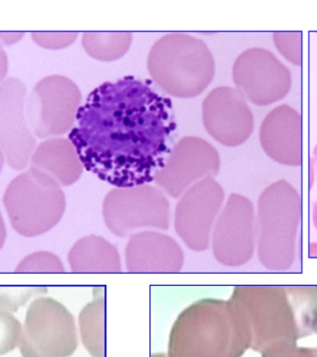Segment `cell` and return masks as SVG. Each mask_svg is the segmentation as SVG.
<instances>
[{"instance_id": "obj_1", "label": "cell", "mask_w": 317, "mask_h": 357, "mask_svg": "<svg viewBox=\"0 0 317 357\" xmlns=\"http://www.w3.org/2000/svg\"><path fill=\"white\" fill-rule=\"evenodd\" d=\"M68 135L84 168L117 188L150 184L173 152V104L133 77L105 82Z\"/></svg>"}, {"instance_id": "obj_2", "label": "cell", "mask_w": 317, "mask_h": 357, "mask_svg": "<svg viewBox=\"0 0 317 357\" xmlns=\"http://www.w3.org/2000/svg\"><path fill=\"white\" fill-rule=\"evenodd\" d=\"M251 336L242 309L228 299L203 298L177 317L168 357H240Z\"/></svg>"}, {"instance_id": "obj_3", "label": "cell", "mask_w": 317, "mask_h": 357, "mask_svg": "<svg viewBox=\"0 0 317 357\" xmlns=\"http://www.w3.org/2000/svg\"><path fill=\"white\" fill-rule=\"evenodd\" d=\"M230 299L242 309L257 347L281 331H317V286H236Z\"/></svg>"}, {"instance_id": "obj_4", "label": "cell", "mask_w": 317, "mask_h": 357, "mask_svg": "<svg viewBox=\"0 0 317 357\" xmlns=\"http://www.w3.org/2000/svg\"><path fill=\"white\" fill-rule=\"evenodd\" d=\"M152 79L173 97L201 95L213 81L215 61L203 40L186 33H170L153 45L148 56Z\"/></svg>"}, {"instance_id": "obj_5", "label": "cell", "mask_w": 317, "mask_h": 357, "mask_svg": "<svg viewBox=\"0 0 317 357\" xmlns=\"http://www.w3.org/2000/svg\"><path fill=\"white\" fill-rule=\"evenodd\" d=\"M300 217L302 198L290 183L279 180L262 192L257 216V253L266 269L284 271L293 266Z\"/></svg>"}, {"instance_id": "obj_6", "label": "cell", "mask_w": 317, "mask_h": 357, "mask_svg": "<svg viewBox=\"0 0 317 357\" xmlns=\"http://www.w3.org/2000/svg\"><path fill=\"white\" fill-rule=\"evenodd\" d=\"M3 204L15 232L27 238L38 237L56 227L66 207L61 186L32 167L9 183Z\"/></svg>"}, {"instance_id": "obj_7", "label": "cell", "mask_w": 317, "mask_h": 357, "mask_svg": "<svg viewBox=\"0 0 317 357\" xmlns=\"http://www.w3.org/2000/svg\"><path fill=\"white\" fill-rule=\"evenodd\" d=\"M78 345L75 317L63 303L52 297L31 302L20 341L22 357H70Z\"/></svg>"}, {"instance_id": "obj_8", "label": "cell", "mask_w": 317, "mask_h": 357, "mask_svg": "<svg viewBox=\"0 0 317 357\" xmlns=\"http://www.w3.org/2000/svg\"><path fill=\"white\" fill-rule=\"evenodd\" d=\"M105 226L119 237H127L135 230L170 226V204L162 190L150 184L116 188L103 204Z\"/></svg>"}, {"instance_id": "obj_9", "label": "cell", "mask_w": 317, "mask_h": 357, "mask_svg": "<svg viewBox=\"0 0 317 357\" xmlns=\"http://www.w3.org/2000/svg\"><path fill=\"white\" fill-rule=\"evenodd\" d=\"M82 95L77 84L64 75H50L32 89L27 118L36 137L59 136L73 130Z\"/></svg>"}, {"instance_id": "obj_10", "label": "cell", "mask_w": 317, "mask_h": 357, "mask_svg": "<svg viewBox=\"0 0 317 357\" xmlns=\"http://www.w3.org/2000/svg\"><path fill=\"white\" fill-rule=\"evenodd\" d=\"M224 198L221 185L211 176L195 183L181 196L175 210V229L191 250L202 252L210 247Z\"/></svg>"}, {"instance_id": "obj_11", "label": "cell", "mask_w": 317, "mask_h": 357, "mask_svg": "<svg viewBox=\"0 0 317 357\" xmlns=\"http://www.w3.org/2000/svg\"><path fill=\"white\" fill-rule=\"evenodd\" d=\"M215 259L225 266L239 267L249 262L256 246L253 204L247 197L231 194L220 213L212 236Z\"/></svg>"}, {"instance_id": "obj_12", "label": "cell", "mask_w": 317, "mask_h": 357, "mask_svg": "<svg viewBox=\"0 0 317 357\" xmlns=\"http://www.w3.org/2000/svg\"><path fill=\"white\" fill-rule=\"evenodd\" d=\"M233 81L243 97L256 106H268L288 95L293 75L270 50L249 49L233 66Z\"/></svg>"}, {"instance_id": "obj_13", "label": "cell", "mask_w": 317, "mask_h": 357, "mask_svg": "<svg viewBox=\"0 0 317 357\" xmlns=\"http://www.w3.org/2000/svg\"><path fill=\"white\" fill-rule=\"evenodd\" d=\"M219 170L220 155L214 146L198 137H184L154 182L168 195L179 198L195 183L217 176Z\"/></svg>"}, {"instance_id": "obj_14", "label": "cell", "mask_w": 317, "mask_h": 357, "mask_svg": "<svg viewBox=\"0 0 317 357\" xmlns=\"http://www.w3.org/2000/svg\"><path fill=\"white\" fill-rule=\"evenodd\" d=\"M202 116L208 134L224 146L242 145L253 132V114L245 98L229 86L210 91L204 100Z\"/></svg>"}, {"instance_id": "obj_15", "label": "cell", "mask_w": 317, "mask_h": 357, "mask_svg": "<svg viewBox=\"0 0 317 357\" xmlns=\"http://www.w3.org/2000/svg\"><path fill=\"white\" fill-rule=\"evenodd\" d=\"M24 98L25 86L15 77L0 86V148L15 170L27 166L36 146L25 122Z\"/></svg>"}, {"instance_id": "obj_16", "label": "cell", "mask_w": 317, "mask_h": 357, "mask_svg": "<svg viewBox=\"0 0 317 357\" xmlns=\"http://www.w3.org/2000/svg\"><path fill=\"white\" fill-rule=\"evenodd\" d=\"M125 257L126 266L132 273H175L184 265L179 244L170 236L155 231L132 234Z\"/></svg>"}, {"instance_id": "obj_17", "label": "cell", "mask_w": 317, "mask_h": 357, "mask_svg": "<svg viewBox=\"0 0 317 357\" xmlns=\"http://www.w3.org/2000/svg\"><path fill=\"white\" fill-rule=\"evenodd\" d=\"M262 149L273 161L286 166L302 165V116L288 105L275 107L261 123Z\"/></svg>"}, {"instance_id": "obj_18", "label": "cell", "mask_w": 317, "mask_h": 357, "mask_svg": "<svg viewBox=\"0 0 317 357\" xmlns=\"http://www.w3.org/2000/svg\"><path fill=\"white\" fill-rule=\"evenodd\" d=\"M31 167L47 174L61 187L75 184L84 173L75 146L64 138H52L40 143L31 155Z\"/></svg>"}, {"instance_id": "obj_19", "label": "cell", "mask_w": 317, "mask_h": 357, "mask_svg": "<svg viewBox=\"0 0 317 357\" xmlns=\"http://www.w3.org/2000/svg\"><path fill=\"white\" fill-rule=\"evenodd\" d=\"M75 273H119L121 258L116 247L100 236L89 235L75 242L68 256Z\"/></svg>"}, {"instance_id": "obj_20", "label": "cell", "mask_w": 317, "mask_h": 357, "mask_svg": "<svg viewBox=\"0 0 317 357\" xmlns=\"http://www.w3.org/2000/svg\"><path fill=\"white\" fill-rule=\"evenodd\" d=\"M80 331L82 343L91 357H105V294L94 290V299L80 311Z\"/></svg>"}, {"instance_id": "obj_21", "label": "cell", "mask_w": 317, "mask_h": 357, "mask_svg": "<svg viewBox=\"0 0 317 357\" xmlns=\"http://www.w3.org/2000/svg\"><path fill=\"white\" fill-rule=\"evenodd\" d=\"M132 40L131 33H84L82 45L89 56L101 61H112L127 54Z\"/></svg>"}, {"instance_id": "obj_22", "label": "cell", "mask_w": 317, "mask_h": 357, "mask_svg": "<svg viewBox=\"0 0 317 357\" xmlns=\"http://www.w3.org/2000/svg\"><path fill=\"white\" fill-rule=\"evenodd\" d=\"M17 273H64L61 259L50 252L40 251L25 257L17 267Z\"/></svg>"}, {"instance_id": "obj_23", "label": "cell", "mask_w": 317, "mask_h": 357, "mask_svg": "<svg viewBox=\"0 0 317 357\" xmlns=\"http://www.w3.org/2000/svg\"><path fill=\"white\" fill-rule=\"evenodd\" d=\"M22 326L10 311L0 309V356L13 351L20 343Z\"/></svg>"}, {"instance_id": "obj_24", "label": "cell", "mask_w": 317, "mask_h": 357, "mask_svg": "<svg viewBox=\"0 0 317 357\" xmlns=\"http://www.w3.org/2000/svg\"><path fill=\"white\" fill-rule=\"evenodd\" d=\"M302 33H273V41L280 54L295 66H302Z\"/></svg>"}, {"instance_id": "obj_25", "label": "cell", "mask_w": 317, "mask_h": 357, "mask_svg": "<svg viewBox=\"0 0 317 357\" xmlns=\"http://www.w3.org/2000/svg\"><path fill=\"white\" fill-rule=\"evenodd\" d=\"M45 288H27V289L6 290L0 294V308L8 311H17V308L24 305L34 295L47 292Z\"/></svg>"}, {"instance_id": "obj_26", "label": "cell", "mask_w": 317, "mask_h": 357, "mask_svg": "<svg viewBox=\"0 0 317 357\" xmlns=\"http://www.w3.org/2000/svg\"><path fill=\"white\" fill-rule=\"evenodd\" d=\"M32 40L40 47H47V49H64L72 45L73 41L77 40V33H31Z\"/></svg>"}, {"instance_id": "obj_27", "label": "cell", "mask_w": 317, "mask_h": 357, "mask_svg": "<svg viewBox=\"0 0 317 357\" xmlns=\"http://www.w3.org/2000/svg\"><path fill=\"white\" fill-rule=\"evenodd\" d=\"M309 256L310 257H317V242L310 244Z\"/></svg>"}, {"instance_id": "obj_28", "label": "cell", "mask_w": 317, "mask_h": 357, "mask_svg": "<svg viewBox=\"0 0 317 357\" xmlns=\"http://www.w3.org/2000/svg\"><path fill=\"white\" fill-rule=\"evenodd\" d=\"M312 219H314V224L317 230V202L314 206V213H312Z\"/></svg>"}, {"instance_id": "obj_29", "label": "cell", "mask_w": 317, "mask_h": 357, "mask_svg": "<svg viewBox=\"0 0 317 357\" xmlns=\"http://www.w3.org/2000/svg\"><path fill=\"white\" fill-rule=\"evenodd\" d=\"M152 357H168V356L165 354H154Z\"/></svg>"}, {"instance_id": "obj_30", "label": "cell", "mask_w": 317, "mask_h": 357, "mask_svg": "<svg viewBox=\"0 0 317 357\" xmlns=\"http://www.w3.org/2000/svg\"><path fill=\"white\" fill-rule=\"evenodd\" d=\"M314 157H316V166H317V145L316 146V149H314Z\"/></svg>"}]
</instances>
